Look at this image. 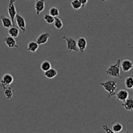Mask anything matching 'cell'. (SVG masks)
I'll use <instances>...</instances> for the list:
<instances>
[{"label":"cell","instance_id":"6da1fadb","mask_svg":"<svg viewBox=\"0 0 133 133\" xmlns=\"http://www.w3.org/2000/svg\"><path fill=\"white\" fill-rule=\"evenodd\" d=\"M120 63L121 59L119 58L114 64H111L109 66V67L105 71V74L109 75V76L112 77L121 79Z\"/></svg>","mask_w":133,"mask_h":133},{"label":"cell","instance_id":"7a4b0ae2","mask_svg":"<svg viewBox=\"0 0 133 133\" xmlns=\"http://www.w3.org/2000/svg\"><path fill=\"white\" fill-rule=\"evenodd\" d=\"M99 84L105 90V91L109 93L107 97L108 99L115 96L116 91L117 89V82L116 81H107L103 83H100Z\"/></svg>","mask_w":133,"mask_h":133},{"label":"cell","instance_id":"3957f363","mask_svg":"<svg viewBox=\"0 0 133 133\" xmlns=\"http://www.w3.org/2000/svg\"><path fill=\"white\" fill-rule=\"evenodd\" d=\"M62 39L66 40V44H67V49L68 50V53H71L72 51H79L77 47L76 40L75 39L72 38H68L66 36H62Z\"/></svg>","mask_w":133,"mask_h":133},{"label":"cell","instance_id":"277c9868","mask_svg":"<svg viewBox=\"0 0 133 133\" xmlns=\"http://www.w3.org/2000/svg\"><path fill=\"white\" fill-rule=\"evenodd\" d=\"M14 81V77L12 75L10 74H6L3 75L0 80V87L2 89L7 87L8 86L10 85Z\"/></svg>","mask_w":133,"mask_h":133},{"label":"cell","instance_id":"5b68a950","mask_svg":"<svg viewBox=\"0 0 133 133\" xmlns=\"http://www.w3.org/2000/svg\"><path fill=\"white\" fill-rule=\"evenodd\" d=\"M15 2L16 0H9V6H8V14L9 15V18H10L12 22L13 26H14V18L17 14L16 9L15 5H14Z\"/></svg>","mask_w":133,"mask_h":133},{"label":"cell","instance_id":"8992f818","mask_svg":"<svg viewBox=\"0 0 133 133\" xmlns=\"http://www.w3.org/2000/svg\"><path fill=\"white\" fill-rule=\"evenodd\" d=\"M16 23L17 26L19 28V30L22 31V32H26L27 29H26V23L24 18L20 15V14H16L15 18H14Z\"/></svg>","mask_w":133,"mask_h":133},{"label":"cell","instance_id":"52a82bcc","mask_svg":"<svg viewBox=\"0 0 133 133\" xmlns=\"http://www.w3.org/2000/svg\"><path fill=\"white\" fill-rule=\"evenodd\" d=\"M3 41L5 44H6V46L8 48H10V49H13V48H16V49H20L19 46L17 45V43L14 38L12 37V36H6L3 38Z\"/></svg>","mask_w":133,"mask_h":133},{"label":"cell","instance_id":"ba28073f","mask_svg":"<svg viewBox=\"0 0 133 133\" xmlns=\"http://www.w3.org/2000/svg\"><path fill=\"white\" fill-rule=\"evenodd\" d=\"M76 42L77 47L79 51L81 53H84L87 46V39L84 37H79L77 40Z\"/></svg>","mask_w":133,"mask_h":133},{"label":"cell","instance_id":"9c48e42d","mask_svg":"<svg viewBox=\"0 0 133 133\" xmlns=\"http://www.w3.org/2000/svg\"><path fill=\"white\" fill-rule=\"evenodd\" d=\"M120 68L124 72H128L133 68V63L130 60L125 59L121 62Z\"/></svg>","mask_w":133,"mask_h":133},{"label":"cell","instance_id":"30bf717a","mask_svg":"<svg viewBox=\"0 0 133 133\" xmlns=\"http://www.w3.org/2000/svg\"><path fill=\"white\" fill-rule=\"evenodd\" d=\"M50 38V35L49 32H44L39 35L36 38V43L38 45H43L48 42V40Z\"/></svg>","mask_w":133,"mask_h":133},{"label":"cell","instance_id":"8fae6325","mask_svg":"<svg viewBox=\"0 0 133 133\" xmlns=\"http://www.w3.org/2000/svg\"><path fill=\"white\" fill-rule=\"evenodd\" d=\"M115 95H116L117 101H124L129 97V94L128 91L123 89L119 90L118 93L116 94Z\"/></svg>","mask_w":133,"mask_h":133},{"label":"cell","instance_id":"7c38bea8","mask_svg":"<svg viewBox=\"0 0 133 133\" xmlns=\"http://www.w3.org/2000/svg\"><path fill=\"white\" fill-rule=\"evenodd\" d=\"M35 5V10L37 15H39L45 9V0H37Z\"/></svg>","mask_w":133,"mask_h":133},{"label":"cell","instance_id":"4fadbf2b","mask_svg":"<svg viewBox=\"0 0 133 133\" xmlns=\"http://www.w3.org/2000/svg\"><path fill=\"white\" fill-rule=\"evenodd\" d=\"M122 107L128 111H132L133 110V98L132 97H129L124 102L122 103Z\"/></svg>","mask_w":133,"mask_h":133},{"label":"cell","instance_id":"5bb4252c","mask_svg":"<svg viewBox=\"0 0 133 133\" xmlns=\"http://www.w3.org/2000/svg\"><path fill=\"white\" fill-rule=\"evenodd\" d=\"M3 90L4 96L7 99H11L14 96V90L10 87V85L8 86L7 87H6V88H5Z\"/></svg>","mask_w":133,"mask_h":133},{"label":"cell","instance_id":"9a60e30c","mask_svg":"<svg viewBox=\"0 0 133 133\" xmlns=\"http://www.w3.org/2000/svg\"><path fill=\"white\" fill-rule=\"evenodd\" d=\"M0 18H1V23H2L3 27L6 29H9L12 26H13L12 22L10 18H8V17L5 16H1Z\"/></svg>","mask_w":133,"mask_h":133},{"label":"cell","instance_id":"2e32d148","mask_svg":"<svg viewBox=\"0 0 133 133\" xmlns=\"http://www.w3.org/2000/svg\"><path fill=\"white\" fill-rule=\"evenodd\" d=\"M57 74H58V72H57V70H55V68H51L47 71H44V76L48 79H53L57 76Z\"/></svg>","mask_w":133,"mask_h":133},{"label":"cell","instance_id":"e0dca14e","mask_svg":"<svg viewBox=\"0 0 133 133\" xmlns=\"http://www.w3.org/2000/svg\"><path fill=\"white\" fill-rule=\"evenodd\" d=\"M38 48L39 45L36 43V42L31 41L28 43L27 50L28 51L32 52V53H35V52L38 50Z\"/></svg>","mask_w":133,"mask_h":133},{"label":"cell","instance_id":"ac0fdd59","mask_svg":"<svg viewBox=\"0 0 133 133\" xmlns=\"http://www.w3.org/2000/svg\"><path fill=\"white\" fill-rule=\"evenodd\" d=\"M8 33L10 35V36L13 38H16L18 37V35L19 34V29L18 27H15V26H12L11 27H10L8 31Z\"/></svg>","mask_w":133,"mask_h":133},{"label":"cell","instance_id":"d6986e66","mask_svg":"<svg viewBox=\"0 0 133 133\" xmlns=\"http://www.w3.org/2000/svg\"><path fill=\"white\" fill-rule=\"evenodd\" d=\"M53 23L54 25V27L57 29H61L63 27V22H62V19L58 17H55L54 22Z\"/></svg>","mask_w":133,"mask_h":133},{"label":"cell","instance_id":"ffe728a7","mask_svg":"<svg viewBox=\"0 0 133 133\" xmlns=\"http://www.w3.org/2000/svg\"><path fill=\"white\" fill-rule=\"evenodd\" d=\"M51 68V64L50 63V62H49L48 61H43L42 62L41 65H40V69L42 71H45L47 70H48L49 69H50Z\"/></svg>","mask_w":133,"mask_h":133},{"label":"cell","instance_id":"44dd1931","mask_svg":"<svg viewBox=\"0 0 133 133\" xmlns=\"http://www.w3.org/2000/svg\"><path fill=\"white\" fill-rule=\"evenodd\" d=\"M125 87L129 90L132 89L133 88V78L132 77H127L125 81Z\"/></svg>","mask_w":133,"mask_h":133},{"label":"cell","instance_id":"7402d4cb","mask_svg":"<svg viewBox=\"0 0 133 133\" xmlns=\"http://www.w3.org/2000/svg\"><path fill=\"white\" fill-rule=\"evenodd\" d=\"M123 127L121 123H116L112 127V131L113 132H119L123 130Z\"/></svg>","mask_w":133,"mask_h":133},{"label":"cell","instance_id":"603a6c76","mask_svg":"<svg viewBox=\"0 0 133 133\" xmlns=\"http://www.w3.org/2000/svg\"><path fill=\"white\" fill-rule=\"evenodd\" d=\"M49 14L55 18V17H58L59 16L60 12L57 7H51L49 9Z\"/></svg>","mask_w":133,"mask_h":133},{"label":"cell","instance_id":"cb8c5ba5","mask_svg":"<svg viewBox=\"0 0 133 133\" xmlns=\"http://www.w3.org/2000/svg\"><path fill=\"white\" fill-rule=\"evenodd\" d=\"M71 5L73 9L75 10H79L81 8H82L81 3L78 0H72L71 1Z\"/></svg>","mask_w":133,"mask_h":133},{"label":"cell","instance_id":"d4e9b609","mask_svg":"<svg viewBox=\"0 0 133 133\" xmlns=\"http://www.w3.org/2000/svg\"><path fill=\"white\" fill-rule=\"evenodd\" d=\"M54 17L51 16L49 14H45V15L44 16V20L48 24H52L53 23V22H54Z\"/></svg>","mask_w":133,"mask_h":133},{"label":"cell","instance_id":"484cf974","mask_svg":"<svg viewBox=\"0 0 133 133\" xmlns=\"http://www.w3.org/2000/svg\"><path fill=\"white\" fill-rule=\"evenodd\" d=\"M102 128H103V129L104 131H105L106 132L113 133L111 129H109V127H108L107 125H103L102 126Z\"/></svg>","mask_w":133,"mask_h":133},{"label":"cell","instance_id":"4316f807","mask_svg":"<svg viewBox=\"0 0 133 133\" xmlns=\"http://www.w3.org/2000/svg\"><path fill=\"white\" fill-rule=\"evenodd\" d=\"M78 1L81 3L82 9H84L86 5L87 4V3H88V0H78Z\"/></svg>","mask_w":133,"mask_h":133},{"label":"cell","instance_id":"83f0119b","mask_svg":"<svg viewBox=\"0 0 133 133\" xmlns=\"http://www.w3.org/2000/svg\"><path fill=\"white\" fill-rule=\"evenodd\" d=\"M109 1V0H101V1H102L103 3L105 2V1Z\"/></svg>","mask_w":133,"mask_h":133},{"label":"cell","instance_id":"f1b7e54d","mask_svg":"<svg viewBox=\"0 0 133 133\" xmlns=\"http://www.w3.org/2000/svg\"><path fill=\"white\" fill-rule=\"evenodd\" d=\"M35 1H37V0H35Z\"/></svg>","mask_w":133,"mask_h":133}]
</instances>
